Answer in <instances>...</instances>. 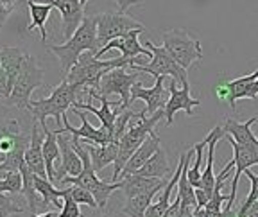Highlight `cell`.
<instances>
[{
    "label": "cell",
    "mask_w": 258,
    "mask_h": 217,
    "mask_svg": "<svg viewBox=\"0 0 258 217\" xmlns=\"http://www.w3.org/2000/svg\"><path fill=\"white\" fill-rule=\"evenodd\" d=\"M48 50L56 54L57 60L61 63V76L63 79L70 74L79 61V58L85 52L97 54L101 50L99 47V40H97V15L85 16L83 24L76 31L70 40H67L63 45H50Z\"/></svg>",
    "instance_id": "cell-1"
},
{
    "label": "cell",
    "mask_w": 258,
    "mask_h": 217,
    "mask_svg": "<svg viewBox=\"0 0 258 217\" xmlns=\"http://www.w3.org/2000/svg\"><path fill=\"white\" fill-rule=\"evenodd\" d=\"M125 67H131V61L124 60L122 56L102 61V60H97L95 54L85 52L64 79L79 90H86V92L88 90H95V92H99L101 79L106 74L115 69H125Z\"/></svg>",
    "instance_id": "cell-2"
},
{
    "label": "cell",
    "mask_w": 258,
    "mask_h": 217,
    "mask_svg": "<svg viewBox=\"0 0 258 217\" xmlns=\"http://www.w3.org/2000/svg\"><path fill=\"white\" fill-rule=\"evenodd\" d=\"M145 115H147L145 110L138 112L137 117H135V121L137 122H133V124L129 126L125 135L120 138V142H118V156H117V161L113 164V174H111L113 183L118 181L120 173L124 171L129 158L133 156L135 151L147 140V137L154 131V126L161 121V117H165V110H160V112L154 113V115H151V117H145Z\"/></svg>",
    "instance_id": "cell-3"
},
{
    "label": "cell",
    "mask_w": 258,
    "mask_h": 217,
    "mask_svg": "<svg viewBox=\"0 0 258 217\" xmlns=\"http://www.w3.org/2000/svg\"><path fill=\"white\" fill-rule=\"evenodd\" d=\"M72 145L77 151V154L83 160V171H81L79 176H67L61 183L64 185H79L83 189L90 190L95 197L99 208H106L108 205V199L115 190L122 189V181H115V183H108V181H102L97 178V171L93 169L92 158H90L88 149L85 147V144H81V138L72 137Z\"/></svg>",
    "instance_id": "cell-4"
},
{
    "label": "cell",
    "mask_w": 258,
    "mask_h": 217,
    "mask_svg": "<svg viewBox=\"0 0 258 217\" xmlns=\"http://www.w3.org/2000/svg\"><path fill=\"white\" fill-rule=\"evenodd\" d=\"M77 92H79V88L72 86L67 79H61L59 85L52 88L50 95L34 101L31 104V108H29V112L32 113L34 121L40 122L41 129L48 128L47 117H54L56 124L59 126L63 117L67 115V110L72 108L77 102Z\"/></svg>",
    "instance_id": "cell-5"
},
{
    "label": "cell",
    "mask_w": 258,
    "mask_h": 217,
    "mask_svg": "<svg viewBox=\"0 0 258 217\" xmlns=\"http://www.w3.org/2000/svg\"><path fill=\"white\" fill-rule=\"evenodd\" d=\"M144 45H145V48H149L151 52H153V60L147 65H131L129 69L133 70V72L151 74V76H154L156 79L158 77L169 76L170 79L177 81L179 85L188 83V74H186V70L176 63V60L167 52L165 47H158V45H154L151 40H147Z\"/></svg>",
    "instance_id": "cell-6"
},
{
    "label": "cell",
    "mask_w": 258,
    "mask_h": 217,
    "mask_svg": "<svg viewBox=\"0 0 258 217\" xmlns=\"http://www.w3.org/2000/svg\"><path fill=\"white\" fill-rule=\"evenodd\" d=\"M161 40H163V47L167 48V52L185 70L203 60V48L199 40H194L185 29H170L163 32Z\"/></svg>",
    "instance_id": "cell-7"
},
{
    "label": "cell",
    "mask_w": 258,
    "mask_h": 217,
    "mask_svg": "<svg viewBox=\"0 0 258 217\" xmlns=\"http://www.w3.org/2000/svg\"><path fill=\"white\" fill-rule=\"evenodd\" d=\"M43 85V69L38 65L36 58H32L27 54L24 61V67H22L20 74L16 77L15 88H13L11 97L8 99L9 104L16 106V108L29 110L32 104L31 95L36 88Z\"/></svg>",
    "instance_id": "cell-8"
},
{
    "label": "cell",
    "mask_w": 258,
    "mask_h": 217,
    "mask_svg": "<svg viewBox=\"0 0 258 217\" xmlns=\"http://www.w3.org/2000/svg\"><path fill=\"white\" fill-rule=\"evenodd\" d=\"M135 29H145L144 24L124 13H101L97 15V40L99 47H106L111 40L125 36Z\"/></svg>",
    "instance_id": "cell-9"
},
{
    "label": "cell",
    "mask_w": 258,
    "mask_h": 217,
    "mask_svg": "<svg viewBox=\"0 0 258 217\" xmlns=\"http://www.w3.org/2000/svg\"><path fill=\"white\" fill-rule=\"evenodd\" d=\"M138 83V72H125V69H115L108 72L101 79V86H99V95L109 97L113 93L120 95V102L117 104L118 112H125L131 104V88Z\"/></svg>",
    "instance_id": "cell-10"
},
{
    "label": "cell",
    "mask_w": 258,
    "mask_h": 217,
    "mask_svg": "<svg viewBox=\"0 0 258 217\" xmlns=\"http://www.w3.org/2000/svg\"><path fill=\"white\" fill-rule=\"evenodd\" d=\"M145 29H135V31L127 32L125 36L117 38V40H111L106 47H102L99 52L95 54L97 60H101V56H104L106 52H109L111 48H118L122 52V58L127 61H131V65H142L140 60H137L138 56H145L147 60H153V52H151L149 48H145L144 45L138 41V36H140L142 32Z\"/></svg>",
    "instance_id": "cell-11"
},
{
    "label": "cell",
    "mask_w": 258,
    "mask_h": 217,
    "mask_svg": "<svg viewBox=\"0 0 258 217\" xmlns=\"http://www.w3.org/2000/svg\"><path fill=\"white\" fill-rule=\"evenodd\" d=\"M74 112L77 113V117L81 119V128H74L72 124L69 122V117L64 115L63 117V128H59L57 131L59 133H69L72 137L81 138V140H85V144H97V145H106L109 142H113V133L109 131L108 128L101 126V128H93L92 124L88 122L86 115L81 110H76Z\"/></svg>",
    "instance_id": "cell-12"
},
{
    "label": "cell",
    "mask_w": 258,
    "mask_h": 217,
    "mask_svg": "<svg viewBox=\"0 0 258 217\" xmlns=\"http://www.w3.org/2000/svg\"><path fill=\"white\" fill-rule=\"evenodd\" d=\"M190 83H185V85H179L177 81L170 79L169 85V101L165 104V122L167 126H170L174 122V117H176L177 112H185L188 117H194V108L196 106H201V101L199 99H192L190 95Z\"/></svg>",
    "instance_id": "cell-13"
},
{
    "label": "cell",
    "mask_w": 258,
    "mask_h": 217,
    "mask_svg": "<svg viewBox=\"0 0 258 217\" xmlns=\"http://www.w3.org/2000/svg\"><path fill=\"white\" fill-rule=\"evenodd\" d=\"M226 140L230 142L231 147H233V164H235V178L233 183H231V192H230V201L226 203L224 210H233L235 199H237V189H238V180L247 169H251L253 165H258V154L251 149H246L244 145L237 144L230 135H226Z\"/></svg>",
    "instance_id": "cell-14"
},
{
    "label": "cell",
    "mask_w": 258,
    "mask_h": 217,
    "mask_svg": "<svg viewBox=\"0 0 258 217\" xmlns=\"http://www.w3.org/2000/svg\"><path fill=\"white\" fill-rule=\"evenodd\" d=\"M163 79L165 77H158L154 86H151V88H144L140 81L135 83V86L131 88V102L142 99L145 102V112L149 115H154L160 110H165V104L169 99H167V90L163 86Z\"/></svg>",
    "instance_id": "cell-15"
},
{
    "label": "cell",
    "mask_w": 258,
    "mask_h": 217,
    "mask_svg": "<svg viewBox=\"0 0 258 217\" xmlns=\"http://www.w3.org/2000/svg\"><path fill=\"white\" fill-rule=\"evenodd\" d=\"M57 142H59L61 149V164L56 169V183L54 185H59L67 176H79L83 171V160L74 149L72 138H69L64 133L57 131Z\"/></svg>",
    "instance_id": "cell-16"
},
{
    "label": "cell",
    "mask_w": 258,
    "mask_h": 217,
    "mask_svg": "<svg viewBox=\"0 0 258 217\" xmlns=\"http://www.w3.org/2000/svg\"><path fill=\"white\" fill-rule=\"evenodd\" d=\"M52 6L61 15L63 36L70 40L85 20V6L81 4V0H56Z\"/></svg>",
    "instance_id": "cell-17"
},
{
    "label": "cell",
    "mask_w": 258,
    "mask_h": 217,
    "mask_svg": "<svg viewBox=\"0 0 258 217\" xmlns=\"http://www.w3.org/2000/svg\"><path fill=\"white\" fill-rule=\"evenodd\" d=\"M43 142L45 131L43 129L40 131V124H38V121H34L31 129V144H29L27 151H25V164L36 176L47 178V167H45L43 160Z\"/></svg>",
    "instance_id": "cell-18"
},
{
    "label": "cell",
    "mask_w": 258,
    "mask_h": 217,
    "mask_svg": "<svg viewBox=\"0 0 258 217\" xmlns=\"http://www.w3.org/2000/svg\"><path fill=\"white\" fill-rule=\"evenodd\" d=\"M88 97H90V99H97V101H101V108H95V106L88 104V102H79V101H77L76 104L72 106V108H76V110H85V112L93 113V115H95L97 119L101 121V126L108 128L109 131L113 133L115 122H117V117L120 115V112H118L117 104H111V102L108 101V97L99 95V93H97L95 90H88Z\"/></svg>",
    "instance_id": "cell-19"
},
{
    "label": "cell",
    "mask_w": 258,
    "mask_h": 217,
    "mask_svg": "<svg viewBox=\"0 0 258 217\" xmlns=\"http://www.w3.org/2000/svg\"><path fill=\"white\" fill-rule=\"evenodd\" d=\"M186 158H188V151L186 153H183L181 156H179V161H177V169L176 173L172 174V178H170L169 181H167L165 189H163V192L160 194V197H158V201L153 203V205L147 208V212H145V217H163V213L169 210L170 206V196H172V190L176 189V185L179 183V178H181V173H183V167H185V161Z\"/></svg>",
    "instance_id": "cell-20"
},
{
    "label": "cell",
    "mask_w": 258,
    "mask_h": 217,
    "mask_svg": "<svg viewBox=\"0 0 258 217\" xmlns=\"http://www.w3.org/2000/svg\"><path fill=\"white\" fill-rule=\"evenodd\" d=\"M160 144H161L160 137H158L156 133L153 131L149 137H147V140H145L144 144H142L140 147L135 151L133 156L129 158V161L125 164L124 171L120 173V180H122V178H125V176H129V174H135L137 171H140L142 167L149 161V158L161 147Z\"/></svg>",
    "instance_id": "cell-21"
},
{
    "label": "cell",
    "mask_w": 258,
    "mask_h": 217,
    "mask_svg": "<svg viewBox=\"0 0 258 217\" xmlns=\"http://www.w3.org/2000/svg\"><path fill=\"white\" fill-rule=\"evenodd\" d=\"M258 122V117H251L246 122H237L233 119H228L224 122V131L226 135H230L237 144L244 145L246 149H251L258 154V138L251 131V126Z\"/></svg>",
    "instance_id": "cell-22"
},
{
    "label": "cell",
    "mask_w": 258,
    "mask_h": 217,
    "mask_svg": "<svg viewBox=\"0 0 258 217\" xmlns=\"http://www.w3.org/2000/svg\"><path fill=\"white\" fill-rule=\"evenodd\" d=\"M45 142H43V160L47 167V178L50 183H56V164L61 161V149L57 142V129L45 128Z\"/></svg>",
    "instance_id": "cell-23"
},
{
    "label": "cell",
    "mask_w": 258,
    "mask_h": 217,
    "mask_svg": "<svg viewBox=\"0 0 258 217\" xmlns=\"http://www.w3.org/2000/svg\"><path fill=\"white\" fill-rule=\"evenodd\" d=\"M122 192H124L125 199H131L135 196H140V194L151 192L153 189L160 185H165V180H156V178H144L138 176V174H129V176L122 178Z\"/></svg>",
    "instance_id": "cell-24"
},
{
    "label": "cell",
    "mask_w": 258,
    "mask_h": 217,
    "mask_svg": "<svg viewBox=\"0 0 258 217\" xmlns=\"http://www.w3.org/2000/svg\"><path fill=\"white\" fill-rule=\"evenodd\" d=\"M88 149L90 158H92L93 169L99 173L109 164H115L118 156V142H109L106 145H97V144H85Z\"/></svg>",
    "instance_id": "cell-25"
},
{
    "label": "cell",
    "mask_w": 258,
    "mask_h": 217,
    "mask_svg": "<svg viewBox=\"0 0 258 217\" xmlns=\"http://www.w3.org/2000/svg\"><path fill=\"white\" fill-rule=\"evenodd\" d=\"M254 81H258V69L254 72L247 74V76H242L230 81H222L224 86L228 88V102H230L231 110H235L238 99H246L247 90H249V86L253 85Z\"/></svg>",
    "instance_id": "cell-26"
},
{
    "label": "cell",
    "mask_w": 258,
    "mask_h": 217,
    "mask_svg": "<svg viewBox=\"0 0 258 217\" xmlns=\"http://www.w3.org/2000/svg\"><path fill=\"white\" fill-rule=\"evenodd\" d=\"M27 58V54L22 52L20 48L16 47H0V67L6 70V74L9 76V79L13 83H16V77L20 74L22 67H24V61Z\"/></svg>",
    "instance_id": "cell-27"
},
{
    "label": "cell",
    "mask_w": 258,
    "mask_h": 217,
    "mask_svg": "<svg viewBox=\"0 0 258 217\" xmlns=\"http://www.w3.org/2000/svg\"><path fill=\"white\" fill-rule=\"evenodd\" d=\"M170 173L169 160H167V153L163 151V147H160L153 156L149 158V161L142 167L140 171H137L135 174L144 178H156V180H165V176Z\"/></svg>",
    "instance_id": "cell-28"
},
{
    "label": "cell",
    "mask_w": 258,
    "mask_h": 217,
    "mask_svg": "<svg viewBox=\"0 0 258 217\" xmlns=\"http://www.w3.org/2000/svg\"><path fill=\"white\" fill-rule=\"evenodd\" d=\"M165 185H160L151 190V192H145V194H140V196L131 197V199H125V205H124V208L120 210V213L127 217H145L147 208L153 205L154 196H156L161 189H165Z\"/></svg>",
    "instance_id": "cell-29"
},
{
    "label": "cell",
    "mask_w": 258,
    "mask_h": 217,
    "mask_svg": "<svg viewBox=\"0 0 258 217\" xmlns=\"http://www.w3.org/2000/svg\"><path fill=\"white\" fill-rule=\"evenodd\" d=\"M20 173H22V180H24L22 194H24V197L29 203V212H31V215H36L38 208L41 206V197H38L40 194H38V190H36V174L29 169L27 164L22 165Z\"/></svg>",
    "instance_id": "cell-30"
},
{
    "label": "cell",
    "mask_w": 258,
    "mask_h": 217,
    "mask_svg": "<svg viewBox=\"0 0 258 217\" xmlns=\"http://www.w3.org/2000/svg\"><path fill=\"white\" fill-rule=\"evenodd\" d=\"M27 8L31 13V24L27 25V32H31L32 29H38L41 34V41L47 40V31H45V24H47L48 16L52 13L54 6L48 4H36V2H31L27 0Z\"/></svg>",
    "instance_id": "cell-31"
},
{
    "label": "cell",
    "mask_w": 258,
    "mask_h": 217,
    "mask_svg": "<svg viewBox=\"0 0 258 217\" xmlns=\"http://www.w3.org/2000/svg\"><path fill=\"white\" fill-rule=\"evenodd\" d=\"M194 154V149L188 151V158L185 161V167H183V173H181V178H179V183H177V197L181 199V205L183 206H190V208H198V199H196V187L192 185L188 181V164H190V158Z\"/></svg>",
    "instance_id": "cell-32"
},
{
    "label": "cell",
    "mask_w": 258,
    "mask_h": 217,
    "mask_svg": "<svg viewBox=\"0 0 258 217\" xmlns=\"http://www.w3.org/2000/svg\"><path fill=\"white\" fill-rule=\"evenodd\" d=\"M36 190L41 197V206H48V205H54L56 208H63V190H57L54 187V183L47 180V178H41L36 176Z\"/></svg>",
    "instance_id": "cell-33"
},
{
    "label": "cell",
    "mask_w": 258,
    "mask_h": 217,
    "mask_svg": "<svg viewBox=\"0 0 258 217\" xmlns=\"http://www.w3.org/2000/svg\"><path fill=\"white\" fill-rule=\"evenodd\" d=\"M208 145V140L206 138H203L201 142H198V144H194V151H196V160H194V167H188V173H186V176H188V181L192 183L196 189L199 187V183H201V164H203V154H205V147Z\"/></svg>",
    "instance_id": "cell-34"
},
{
    "label": "cell",
    "mask_w": 258,
    "mask_h": 217,
    "mask_svg": "<svg viewBox=\"0 0 258 217\" xmlns=\"http://www.w3.org/2000/svg\"><path fill=\"white\" fill-rule=\"evenodd\" d=\"M244 174H246V178L249 180V183H251L249 189L251 190H249V194H247L246 199H244V203H242V205L238 206V210H237V215L238 217H246L251 206H253L254 203L258 201V174H254L251 169H247Z\"/></svg>",
    "instance_id": "cell-35"
},
{
    "label": "cell",
    "mask_w": 258,
    "mask_h": 217,
    "mask_svg": "<svg viewBox=\"0 0 258 217\" xmlns=\"http://www.w3.org/2000/svg\"><path fill=\"white\" fill-rule=\"evenodd\" d=\"M22 187H24V180H22L20 171L6 173L4 178H0V192L2 194H18L22 192Z\"/></svg>",
    "instance_id": "cell-36"
},
{
    "label": "cell",
    "mask_w": 258,
    "mask_h": 217,
    "mask_svg": "<svg viewBox=\"0 0 258 217\" xmlns=\"http://www.w3.org/2000/svg\"><path fill=\"white\" fill-rule=\"evenodd\" d=\"M137 113L131 112V110H125L120 115L117 117V122H115V128H113V142H120V138L125 135L127 131V124L135 119Z\"/></svg>",
    "instance_id": "cell-37"
},
{
    "label": "cell",
    "mask_w": 258,
    "mask_h": 217,
    "mask_svg": "<svg viewBox=\"0 0 258 217\" xmlns=\"http://www.w3.org/2000/svg\"><path fill=\"white\" fill-rule=\"evenodd\" d=\"M70 194H72V197L76 199V203H79V205H86L92 210L99 208L95 197H93V194L90 192V190L83 189V187H79V185H70Z\"/></svg>",
    "instance_id": "cell-38"
},
{
    "label": "cell",
    "mask_w": 258,
    "mask_h": 217,
    "mask_svg": "<svg viewBox=\"0 0 258 217\" xmlns=\"http://www.w3.org/2000/svg\"><path fill=\"white\" fill-rule=\"evenodd\" d=\"M61 217H81V208L79 203H76V199L70 194L69 189H63V208H61Z\"/></svg>",
    "instance_id": "cell-39"
},
{
    "label": "cell",
    "mask_w": 258,
    "mask_h": 217,
    "mask_svg": "<svg viewBox=\"0 0 258 217\" xmlns=\"http://www.w3.org/2000/svg\"><path fill=\"white\" fill-rule=\"evenodd\" d=\"M22 212H24L22 206L15 205V201H13L11 197L0 192V217H9L13 213H22Z\"/></svg>",
    "instance_id": "cell-40"
},
{
    "label": "cell",
    "mask_w": 258,
    "mask_h": 217,
    "mask_svg": "<svg viewBox=\"0 0 258 217\" xmlns=\"http://www.w3.org/2000/svg\"><path fill=\"white\" fill-rule=\"evenodd\" d=\"M179 213H181V199L176 196V199L170 203L169 210L163 213V217H179Z\"/></svg>",
    "instance_id": "cell-41"
},
{
    "label": "cell",
    "mask_w": 258,
    "mask_h": 217,
    "mask_svg": "<svg viewBox=\"0 0 258 217\" xmlns=\"http://www.w3.org/2000/svg\"><path fill=\"white\" fill-rule=\"evenodd\" d=\"M115 2H117V6H118V13H124V15L127 13L129 8L142 4V0H115Z\"/></svg>",
    "instance_id": "cell-42"
},
{
    "label": "cell",
    "mask_w": 258,
    "mask_h": 217,
    "mask_svg": "<svg viewBox=\"0 0 258 217\" xmlns=\"http://www.w3.org/2000/svg\"><path fill=\"white\" fill-rule=\"evenodd\" d=\"M13 9H15V6H4V4H0V29L4 27L6 20H8L9 15L13 13Z\"/></svg>",
    "instance_id": "cell-43"
},
{
    "label": "cell",
    "mask_w": 258,
    "mask_h": 217,
    "mask_svg": "<svg viewBox=\"0 0 258 217\" xmlns=\"http://www.w3.org/2000/svg\"><path fill=\"white\" fill-rule=\"evenodd\" d=\"M256 95H258V81H254L253 85L249 86V90H247L246 99H256Z\"/></svg>",
    "instance_id": "cell-44"
},
{
    "label": "cell",
    "mask_w": 258,
    "mask_h": 217,
    "mask_svg": "<svg viewBox=\"0 0 258 217\" xmlns=\"http://www.w3.org/2000/svg\"><path fill=\"white\" fill-rule=\"evenodd\" d=\"M32 217H61V213L57 212H45V213H36V215Z\"/></svg>",
    "instance_id": "cell-45"
},
{
    "label": "cell",
    "mask_w": 258,
    "mask_h": 217,
    "mask_svg": "<svg viewBox=\"0 0 258 217\" xmlns=\"http://www.w3.org/2000/svg\"><path fill=\"white\" fill-rule=\"evenodd\" d=\"M31 2H36V4H48V6H52L56 0H31Z\"/></svg>",
    "instance_id": "cell-46"
},
{
    "label": "cell",
    "mask_w": 258,
    "mask_h": 217,
    "mask_svg": "<svg viewBox=\"0 0 258 217\" xmlns=\"http://www.w3.org/2000/svg\"><path fill=\"white\" fill-rule=\"evenodd\" d=\"M0 4H4V6H15V0H0Z\"/></svg>",
    "instance_id": "cell-47"
},
{
    "label": "cell",
    "mask_w": 258,
    "mask_h": 217,
    "mask_svg": "<svg viewBox=\"0 0 258 217\" xmlns=\"http://www.w3.org/2000/svg\"><path fill=\"white\" fill-rule=\"evenodd\" d=\"M246 217H258V210H254V212H251V213H247Z\"/></svg>",
    "instance_id": "cell-48"
},
{
    "label": "cell",
    "mask_w": 258,
    "mask_h": 217,
    "mask_svg": "<svg viewBox=\"0 0 258 217\" xmlns=\"http://www.w3.org/2000/svg\"><path fill=\"white\" fill-rule=\"evenodd\" d=\"M88 2H90V0H81V4L85 6V8H86V4H88Z\"/></svg>",
    "instance_id": "cell-49"
},
{
    "label": "cell",
    "mask_w": 258,
    "mask_h": 217,
    "mask_svg": "<svg viewBox=\"0 0 258 217\" xmlns=\"http://www.w3.org/2000/svg\"><path fill=\"white\" fill-rule=\"evenodd\" d=\"M0 63H2V60H0Z\"/></svg>",
    "instance_id": "cell-50"
},
{
    "label": "cell",
    "mask_w": 258,
    "mask_h": 217,
    "mask_svg": "<svg viewBox=\"0 0 258 217\" xmlns=\"http://www.w3.org/2000/svg\"><path fill=\"white\" fill-rule=\"evenodd\" d=\"M102 217H106V215H102Z\"/></svg>",
    "instance_id": "cell-51"
}]
</instances>
